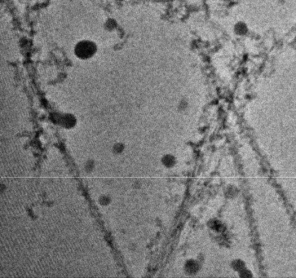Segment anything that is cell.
<instances>
[{
    "label": "cell",
    "instance_id": "5",
    "mask_svg": "<svg viewBox=\"0 0 296 278\" xmlns=\"http://www.w3.org/2000/svg\"><path fill=\"white\" fill-rule=\"evenodd\" d=\"M124 149L125 146L123 143H116L113 146L112 151L113 153L116 154V155H119V154H123Z\"/></svg>",
    "mask_w": 296,
    "mask_h": 278
},
{
    "label": "cell",
    "instance_id": "4",
    "mask_svg": "<svg viewBox=\"0 0 296 278\" xmlns=\"http://www.w3.org/2000/svg\"><path fill=\"white\" fill-rule=\"evenodd\" d=\"M163 162L166 167H173L174 164L176 163V159H175V158H174L173 156H172V155H167V156L163 158Z\"/></svg>",
    "mask_w": 296,
    "mask_h": 278
},
{
    "label": "cell",
    "instance_id": "6",
    "mask_svg": "<svg viewBox=\"0 0 296 278\" xmlns=\"http://www.w3.org/2000/svg\"><path fill=\"white\" fill-rule=\"evenodd\" d=\"M85 171L87 172H91L95 168V162L93 160H88L87 161L86 164H85Z\"/></svg>",
    "mask_w": 296,
    "mask_h": 278
},
{
    "label": "cell",
    "instance_id": "3",
    "mask_svg": "<svg viewBox=\"0 0 296 278\" xmlns=\"http://www.w3.org/2000/svg\"><path fill=\"white\" fill-rule=\"evenodd\" d=\"M111 198H110L109 195H106V194H104V195H101V196L99 197V199H98V202H99V204L102 207H107L111 203Z\"/></svg>",
    "mask_w": 296,
    "mask_h": 278
},
{
    "label": "cell",
    "instance_id": "1",
    "mask_svg": "<svg viewBox=\"0 0 296 278\" xmlns=\"http://www.w3.org/2000/svg\"><path fill=\"white\" fill-rule=\"evenodd\" d=\"M97 46L91 40H82L74 46V54L81 60H88L95 56Z\"/></svg>",
    "mask_w": 296,
    "mask_h": 278
},
{
    "label": "cell",
    "instance_id": "2",
    "mask_svg": "<svg viewBox=\"0 0 296 278\" xmlns=\"http://www.w3.org/2000/svg\"><path fill=\"white\" fill-rule=\"evenodd\" d=\"M58 122L65 128H72L76 124V118L72 114H62L58 118Z\"/></svg>",
    "mask_w": 296,
    "mask_h": 278
}]
</instances>
